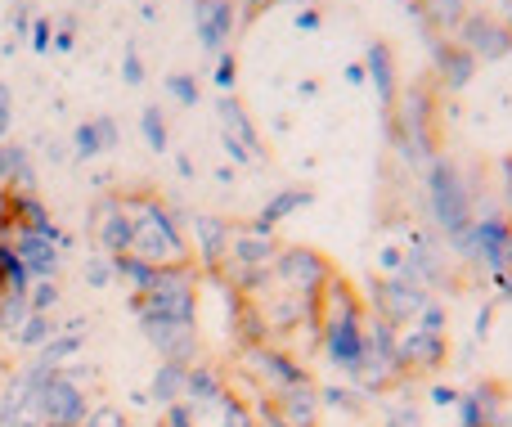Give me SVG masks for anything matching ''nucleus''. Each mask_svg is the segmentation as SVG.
Returning <instances> with one entry per match:
<instances>
[{"label":"nucleus","instance_id":"obj_1","mask_svg":"<svg viewBox=\"0 0 512 427\" xmlns=\"http://www.w3.org/2000/svg\"><path fill=\"white\" fill-rule=\"evenodd\" d=\"M126 212H131V257L158 270L189 266V239L171 207L153 203V198H126Z\"/></svg>","mask_w":512,"mask_h":427},{"label":"nucleus","instance_id":"obj_2","mask_svg":"<svg viewBox=\"0 0 512 427\" xmlns=\"http://www.w3.org/2000/svg\"><path fill=\"white\" fill-rule=\"evenodd\" d=\"M32 414H36V423H45V427H81L90 414V401L72 378H63L59 369H54V374L41 378V387H36Z\"/></svg>","mask_w":512,"mask_h":427},{"label":"nucleus","instance_id":"obj_3","mask_svg":"<svg viewBox=\"0 0 512 427\" xmlns=\"http://www.w3.org/2000/svg\"><path fill=\"white\" fill-rule=\"evenodd\" d=\"M270 279H279V288L292 297H319L324 284L333 279V266L310 248H279V257H274V266H270Z\"/></svg>","mask_w":512,"mask_h":427},{"label":"nucleus","instance_id":"obj_4","mask_svg":"<svg viewBox=\"0 0 512 427\" xmlns=\"http://www.w3.org/2000/svg\"><path fill=\"white\" fill-rule=\"evenodd\" d=\"M319 333H324L319 351L328 356V365L355 378L364 360V315H328V320H319Z\"/></svg>","mask_w":512,"mask_h":427},{"label":"nucleus","instance_id":"obj_5","mask_svg":"<svg viewBox=\"0 0 512 427\" xmlns=\"http://www.w3.org/2000/svg\"><path fill=\"white\" fill-rule=\"evenodd\" d=\"M373 306H378V320L400 329V324H414L423 315L427 293L409 279H382V284H373Z\"/></svg>","mask_w":512,"mask_h":427},{"label":"nucleus","instance_id":"obj_6","mask_svg":"<svg viewBox=\"0 0 512 427\" xmlns=\"http://www.w3.org/2000/svg\"><path fill=\"white\" fill-rule=\"evenodd\" d=\"M90 230L104 257H126L131 252V212H126V198H108L90 212Z\"/></svg>","mask_w":512,"mask_h":427},{"label":"nucleus","instance_id":"obj_7","mask_svg":"<svg viewBox=\"0 0 512 427\" xmlns=\"http://www.w3.org/2000/svg\"><path fill=\"white\" fill-rule=\"evenodd\" d=\"M427 189H432V212H436V221H441L450 234L468 230V194H463L459 176H454L450 167H436L432 180H427Z\"/></svg>","mask_w":512,"mask_h":427},{"label":"nucleus","instance_id":"obj_8","mask_svg":"<svg viewBox=\"0 0 512 427\" xmlns=\"http://www.w3.org/2000/svg\"><path fill=\"white\" fill-rule=\"evenodd\" d=\"M396 360L400 369H414V374H427L445 360V333H423V329H409L396 338Z\"/></svg>","mask_w":512,"mask_h":427},{"label":"nucleus","instance_id":"obj_9","mask_svg":"<svg viewBox=\"0 0 512 427\" xmlns=\"http://www.w3.org/2000/svg\"><path fill=\"white\" fill-rule=\"evenodd\" d=\"M230 234H234V225L216 221V216H194V221H189V239H194L198 266L216 275L221 261H225V252H230Z\"/></svg>","mask_w":512,"mask_h":427},{"label":"nucleus","instance_id":"obj_10","mask_svg":"<svg viewBox=\"0 0 512 427\" xmlns=\"http://www.w3.org/2000/svg\"><path fill=\"white\" fill-rule=\"evenodd\" d=\"M274 410H279V419L288 427H315L319 423V392L306 383V387H297V392L279 396V401H274Z\"/></svg>","mask_w":512,"mask_h":427},{"label":"nucleus","instance_id":"obj_11","mask_svg":"<svg viewBox=\"0 0 512 427\" xmlns=\"http://www.w3.org/2000/svg\"><path fill=\"white\" fill-rule=\"evenodd\" d=\"M185 378H189V365H171L162 360V369L153 374V401L167 410V405H180L185 401Z\"/></svg>","mask_w":512,"mask_h":427},{"label":"nucleus","instance_id":"obj_12","mask_svg":"<svg viewBox=\"0 0 512 427\" xmlns=\"http://www.w3.org/2000/svg\"><path fill=\"white\" fill-rule=\"evenodd\" d=\"M113 275H117V279H126V284L135 288V297H144V293H149L153 284H158V275H162V270L126 252V257H113Z\"/></svg>","mask_w":512,"mask_h":427},{"label":"nucleus","instance_id":"obj_13","mask_svg":"<svg viewBox=\"0 0 512 427\" xmlns=\"http://www.w3.org/2000/svg\"><path fill=\"white\" fill-rule=\"evenodd\" d=\"M310 203V194H301V189H283L279 198H270L265 203V212H261V221H256V230H270V225H279L283 216H292L297 207H306Z\"/></svg>","mask_w":512,"mask_h":427},{"label":"nucleus","instance_id":"obj_14","mask_svg":"<svg viewBox=\"0 0 512 427\" xmlns=\"http://www.w3.org/2000/svg\"><path fill=\"white\" fill-rule=\"evenodd\" d=\"M32 320V306H27V297L18 293H0V333H9V338H18V329Z\"/></svg>","mask_w":512,"mask_h":427},{"label":"nucleus","instance_id":"obj_15","mask_svg":"<svg viewBox=\"0 0 512 427\" xmlns=\"http://www.w3.org/2000/svg\"><path fill=\"white\" fill-rule=\"evenodd\" d=\"M54 333H59V324H54L50 315H36V311H32V320H27L23 329H18V338H14V342H18V347H45V342L54 338Z\"/></svg>","mask_w":512,"mask_h":427},{"label":"nucleus","instance_id":"obj_16","mask_svg":"<svg viewBox=\"0 0 512 427\" xmlns=\"http://www.w3.org/2000/svg\"><path fill=\"white\" fill-rule=\"evenodd\" d=\"M27 306H32L36 315H50L54 306H59V288H54V279H36L32 293H27Z\"/></svg>","mask_w":512,"mask_h":427},{"label":"nucleus","instance_id":"obj_17","mask_svg":"<svg viewBox=\"0 0 512 427\" xmlns=\"http://www.w3.org/2000/svg\"><path fill=\"white\" fill-rule=\"evenodd\" d=\"M319 401L324 405H337V410H360V396L351 392V387H324V392H319Z\"/></svg>","mask_w":512,"mask_h":427},{"label":"nucleus","instance_id":"obj_18","mask_svg":"<svg viewBox=\"0 0 512 427\" xmlns=\"http://www.w3.org/2000/svg\"><path fill=\"white\" fill-rule=\"evenodd\" d=\"M144 135H149L153 149H162V144H167V122H162L158 108H149V113H144Z\"/></svg>","mask_w":512,"mask_h":427},{"label":"nucleus","instance_id":"obj_19","mask_svg":"<svg viewBox=\"0 0 512 427\" xmlns=\"http://www.w3.org/2000/svg\"><path fill=\"white\" fill-rule=\"evenodd\" d=\"M86 279H90L95 288H104L108 279H113V257H104V252H99L95 261H86Z\"/></svg>","mask_w":512,"mask_h":427},{"label":"nucleus","instance_id":"obj_20","mask_svg":"<svg viewBox=\"0 0 512 427\" xmlns=\"http://www.w3.org/2000/svg\"><path fill=\"white\" fill-rule=\"evenodd\" d=\"M158 427H194V410H189V401L167 405V410H162V423H158Z\"/></svg>","mask_w":512,"mask_h":427},{"label":"nucleus","instance_id":"obj_21","mask_svg":"<svg viewBox=\"0 0 512 427\" xmlns=\"http://www.w3.org/2000/svg\"><path fill=\"white\" fill-rule=\"evenodd\" d=\"M81 427H131V423H126L117 410H90V414H86V423H81Z\"/></svg>","mask_w":512,"mask_h":427},{"label":"nucleus","instance_id":"obj_22","mask_svg":"<svg viewBox=\"0 0 512 427\" xmlns=\"http://www.w3.org/2000/svg\"><path fill=\"white\" fill-rule=\"evenodd\" d=\"M167 86H171V95H180V99H185V104H194V99H198V90H194V81H167Z\"/></svg>","mask_w":512,"mask_h":427},{"label":"nucleus","instance_id":"obj_23","mask_svg":"<svg viewBox=\"0 0 512 427\" xmlns=\"http://www.w3.org/2000/svg\"><path fill=\"white\" fill-rule=\"evenodd\" d=\"M9 131V90L0 86V135Z\"/></svg>","mask_w":512,"mask_h":427},{"label":"nucleus","instance_id":"obj_24","mask_svg":"<svg viewBox=\"0 0 512 427\" xmlns=\"http://www.w3.org/2000/svg\"><path fill=\"white\" fill-rule=\"evenodd\" d=\"M432 401H436V405H459V396H454L450 387H436V392H432Z\"/></svg>","mask_w":512,"mask_h":427},{"label":"nucleus","instance_id":"obj_25","mask_svg":"<svg viewBox=\"0 0 512 427\" xmlns=\"http://www.w3.org/2000/svg\"><path fill=\"white\" fill-rule=\"evenodd\" d=\"M18 427H41V423H36V419H23V423H18Z\"/></svg>","mask_w":512,"mask_h":427}]
</instances>
